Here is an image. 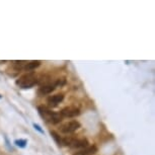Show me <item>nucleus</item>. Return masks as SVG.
Here are the masks:
<instances>
[{"instance_id":"nucleus-1","label":"nucleus","mask_w":155,"mask_h":155,"mask_svg":"<svg viewBox=\"0 0 155 155\" xmlns=\"http://www.w3.org/2000/svg\"><path fill=\"white\" fill-rule=\"evenodd\" d=\"M39 113L43 119L46 120L49 123H52V124H58L63 119V117L61 116L60 113L52 112L49 109L45 108V106H39Z\"/></svg>"},{"instance_id":"nucleus-2","label":"nucleus","mask_w":155,"mask_h":155,"mask_svg":"<svg viewBox=\"0 0 155 155\" xmlns=\"http://www.w3.org/2000/svg\"><path fill=\"white\" fill-rule=\"evenodd\" d=\"M37 83V75L34 72H28V73L21 75L19 78L16 80V85L22 89L33 87Z\"/></svg>"},{"instance_id":"nucleus-3","label":"nucleus","mask_w":155,"mask_h":155,"mask_svg":"<svg viewBox=\"0 0 155 155\" xmlns=\"http://www.w3.org/2000/svg\"><path fill=\"white\" fill-rule=\"evenodd\" d=\"M80 128V124L77 121H71L66 123L65 125H63L61 127V132L64 134H71V133L75 132L76 130H78Z\"/></svg>"},{"instance_id":"nucleus-4","label":"nucleus","mask_w":155,"mask_h":155,"mask_svg":"<svg viewBox=\"0 0 155 155\" xmlns=\"http://www.w3.org/2000/svg\"><path fill=\"white\" fill-rule=\"evenodd\" d=\"M60 114L61 116L65 118H74L79 116L80 109L78 108H75V106H66L60 112Z\"/></svg>"},{"instance_id":"nucleus-5","label":"nucleus","mask_w":155,"mask_h":155,"mask_svg":"<svg viewBox=\"0 0 155 155\" xmlns=\"http://www.w3.org/2000/svg\"><path fill=\"white\" fill-rule=\"evenodd\" d=\"M88 146V141L86 139H73L72 138L69 147L71 148H85Z\"/></svg>"},{"instance_id":"nucleus-6","label":"nucleus","mask_w":155,"mask_h":155,"mask_svg":"<svg viewBox=\"0 0 155 155\" xmlns=\"http://www.w3.org/2000/svg\"><path fill=\"white\" fill-rule=\"evenodd\" d=\"M63 100H64V95L61 94V93H59V94L51 95V97L48 98L47 103L50 106H53V108H54V106H57Z\"/></svg>"},{"instance_id":"nucleus-7","label":"nucleus","mask_w":155,"mask_h":155,"mask_svg":"<svg viewBox=\"0 0 155 155\" xmlns=\"http://www.w3.org/2000/svg\"><path fill=\"white\" fill-rule=\"evenodd\" d=\"M97 152V147L92 145V146H87L83 148L82 150L77 152L76 155H93Z\"/></svg>"},{"instance_id":"nucleus-8","label":"nucleus","mask_w":155,"mask_h":155,"mask_svg":"<svg viewBox=\"0 0 155 155\" xmlns=\"http://www.w3.org/2000/svg\"><path fill=\"white\" fill-rule=\"evenodd\" d=\"M55 84H47V85H44V86L40 87L39 89V94L40 95H44V94H49L55 89Z\"/></svg>"},{"instance_id":"nucleus-9","label":"nucleus","mask_w":155,"mask_h":155,"mask_svg":"<svg viewBox=\"0 0 155 155\" xmlns=\"http://www.w3.org/2000/svg\"><path fill=\"white\" fill-rule=\"evenodd\" d=\"M51 135H52V137L56 140V142L58 143V145H61V144H62V140H61L60 136H59V135L57 134V133H55V132H51Z\"/></svg>"},{"instance_id":"nucleus-10","label":"nucleus","mask_w":155,"mask_h":155,"mask_svg":"<svg viewBox=\"0 0 155 155\" xmlns=\"http://www.w3.org/2000/svg\"><path fill=\"white\" fill-rule=\"evenodd\" d=\"M15 144H16L17 146L21 147V148H23V147H25L26 141L25 140H16L15 141Z\"/></svg>"},{"instance_id":"nucleus-11","label":"nucleus","mask_w":155,"mask_h":155,"mask_svg":"<svg viewBox=\"0 0 155 155\" xmlns=\"http://www.w3.org/2000/svg\"><path fill=\"white\" fill-rule=\"evenodd\" d=\"M34 128H36V129H37V130H38V131H39V132H41V133H42V134H44V131H43V130L41 129V128H40V126H38V125H36V124H34Z\"/></svg>"}]
</instances>
